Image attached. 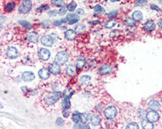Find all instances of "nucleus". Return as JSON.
I'll return each instance as SVG.
<instances>
[{
  "label": "nucleus",
  "instance_id": "de8ad7c7",
  "mask_svg": "<svg viewBox=\"0 0 162 129\" xmlns=\"http://www.w3.org/2000/svg\"><path fill=\"white\" fill-rule=\"evenodd\" d=\"M157 25L159 26V27H160L161 28V29H162V18H161V19H159V21H158V23H157Z\"/></svg>",
  "mask_w": 162,
  "mask_h": 129
},
{
  "label": "nucleus",
  "instance_id": "6e6552de",
  "mask_svg": "<svg viewBox=\"0 0 162 129\" xmlns=\"http://www.w3.org/2000/svg\"><path fill=\"white\" fill-rule=\"evenodd\" d=\"M49 71H50L52 75H59L61 73V68H60V65L58 63L54 61L49 64Z\"/></svg>",
  "mask_w": 162,
  "mask_h": 129
},
{
  "label": "nucleus",
  "instance_id": "1a4fd4ad",
  "mask_svg": "<svg viewBox=\"0 0 162 129\" xmlns=\"http://www.w3.org/2000/svg\"><path fill=\"white\" fill-rule=\"evenodd\" d=\"M5 54H6V56L8 57V58H10V59L17 58L18 55H19V53H18V50L15 48V47H13V46L8 47V48L6 49V52H5Z\"/></svg>",
  "mask_w": 162,
  "mask_h": 129
},
{
  "label": "nucleus",
  "instance_id": "49530a36",
  "mask_svg": "<svg viewBox=\"0 0 162 129\" xmlns=\"http://www.w3.org/2000/svg\"><path fill=\"white\" fill-rule=\"evenodd\" d=\"M76 13H77V15H81V14H83V13H84V10L79 8V9L76 10Z\"/></svg>",
  "mask_w": 162,
  "mask_h": 129
},
{
  "label": "nucleus",
  "instance_id": "58836bf2",
  "mask_svg": "<svg viewBox=\"0 0 162 129\" xmlns=\"http://www.w3.org/2000/svg\"><path fill=\"white\" fill-rule=\"evenodd\" d=\"M67 8H65V7H61L59 10H58V14H59V16H62V15H64L65 13L67 12Z\"/></svg>",
  "mask_w": 162,
  "mask_h": 129
},
{
  "label": "nucleus",
  "instance_id": "a211bd4d",
  "mask_svg": "<svg viewBox=\"0 0 162 129\" xmlns=\"http://www.w3.org/2000/svg\"><path fill=\"white\" fill-rule=\"evenodd\" d=\"M26 39H27L29 42H32V43H36V42L38 41L39 39V34L37 32H35V31H31L27 34V36H26Z\"/></svg>",
  "mask_w": 162,
  "mask_h": 129
},
{
  "label": "nucleus",
  "instance_id": "9b49d317",
  "mask_svg": "<svg viewBox=\"0 0 162 129\" xmlns=\"http://www.w3.org/2000/svg\"><path fill=\"white\" fill-rule=\"evenodd\" d=\"M41 43H42L44 46L51 47L54 44V39L50 35H43L42 37H41Z\"/></svg>",
  "mask_w": 162,
  "mask_h": 129
},
{
  "label": "nucleus",
  "instance_id": "72a5a7b5",
  "mask_svg": "<svg viewBox=\"0 0 162 129\" xmlns=\"http://www.w3.org/2000/svg\"><path fill=\"white\" fill-rule=\"evenodd\" d=\"M137 116L140 118L141 120L144 119V118H146V111L143 109H139L137 110Z\"/></svg>",
  "mask_w": 162,
  "mask_h": 129
},
{
  "label": "nucleus",
  "instance_id": "6ab92c4d",
  "mask_svg": "<svg viewBox=\"0 0 162 129\" xmlns=\"http://www.w3.org/2000/svg\"><path fill=\"white\" fill-rule=\"evenodd\" d=\"M85 65H86V59H85V57H82V56L78 57V58L76 59V63H75V66H76L77 70L83 69Z\"/></svg>",
  "mask_w": 162,
  "mask_h": 129
},
{
  "label": "nucleus",
  "instance_id": "c756f323",
  "mask_svg": "<svg viewBox=\"0 0 162 129\" xmlns=\"http://www.w3.org/2000/svg\"><path fill=\"white\" fill-rule=\"evenodd\" d=\"M51 4H53L56 7H63L65 2L63 0H51Z\"/></svg>",
  "mask_w": 162,
  "mask_h": 129
},
{
  "label": "nucleus",
  "instance_id": "c9c22d12",
  "mask_svg": "<svg viewBox=\"0 0 162 129\" xmlns=\"http://www.w3.org/2000/svg\"><path fill=\"white\" fill-rule=\"evenodd\" d=\"M50 9V7H49L48 4H43L41 5V6H39L37 9H36V11L37 12H41V11H44V10H48Z\"/></svg>",
  "mask_w": 162,
  "mask_h": 129
},
{
  "label": "nucleus",
  "instance_id": "ea45409f",
  "mask_svg": "<svg viewBox=\"0 0 162 129\" xmlns=\"http://www.w3.org/2000/svg\"><path fill=\"white\" fill-rule=\"evenodd\" d=\"M62 115H63V117H68L70 115V112H69V108H65L63 110V112H62Z\"/></svg>",
  "mask_w": 162,
  "mask_h": 129
},
{
  "label": "nucleus",
  "instance_id": "9d476101",
  "mask_svg": "<svg viewBox=\"0 0 162 129\" xmlns=\"http://www.w3.org/2000/svg\"><path fill=\"white\" fill-rule=\"evenodd\" d=\"M156 28L155 22L153 20H147L146 22L143 24V29L145 32H153Z\"/></svg>",
  "mask_w": 162,
  "mask_h": 129
},
{
  "label": "nucleus",
  "instance_id": "bb28decb",
  "mask_svg": "<svg viewBox=\"0 0 162 129\" xmlns=\"http://www.w3.org/2000/svg\"><path fill=\"white\" fill-rule=\"evenodd\" d=\"M72 118L74 123H79L81 122V113H79L78 111H74L72 113Z\"/></svg>",
  "mask_w": 162,
  "mask_h": 129
},
{
  "label": "nucleus",
  "instance_id": "09e8293b",
  "mask_svg": "<svg viewBox=\"0 0 162 129\" xmlns=\"http://www.w3.org/2000/svg\"><path fill=\"white\" fill-rule=\"evenodd\" d=\"M111 2H118V1H120V0H110Z\"/></svg>",
  "mask_w": 162,
  "mask_h": 129
},
{
  "label": "nucleus",
  "instance_id": "a19ab883",
  "mask_svg": "<svg viewBox=\"0 0 162 129\" xmlns=\"http://www.w3.org/2000/svg\"><path fill=\"white\" fill-rule=\"evenodd\" d=\"M146 3H147V0H138L136 5L137 6L138 5H139V6H142V5H145Z\"/></svg>",
  "mask_w": 162,
  "mask_h": 129
},
{
  "label": "nucleus",
  "instance_id": "412c9836",
  "mask_svg": "<svg viewBox=\"0 0 162 129\" xmlns=\"http://www.w3.org/2000/svg\"><path fill=\"white\" fill-rule=\"evenodd\" d=\"M66 19H67V24H68V25H73V24H75V23H76L78 20H79V17H78V15L69 14L68 16L66 17Z\"/></svg>",
  "mask_w": 162,
  "mask_h": 129
},
{
  "label": "nucleus",
  "instance_id": "4468645a",
  "mask_svg": "<svg viewBox=\"0 0 162 129\" xmlns=\"http://www.w3.org/2000/svg\"><path fill=\"white\" fill-rule=\"evenodd\" d=\"M78 83L80 84L81 86H87L91 83V76L84 74V75H81L78 79Z\"/></svg>",
  "mask_w": 162,
  "mask_h": 129
},
{
  "label": "nucleus",
  "instance_id": "39448f33",
  "mask_svg": "<svg viewBox=\"0 0 162 129\" xmlns=\"http://www.w3.org/2000/svg\"><path fill=\"white\" fill-rule=\"evenodd\" d=\"M146 119L152 123H156L160 119V114L155 110H150L146 112Z\"/></svg>",
  "mask_w": 162,
  "mask_h": 129
},
{
  "label": "nucleus",
  "instance_id": "e433bc0d",
  "mask_svg": "<svg viewBox=\"0 0 162 129\" xmlns=\"http://www.w3.org/2000/svg\"><path fill=\"white\" fill-rule=\"evenodd\" d=\"M117 14H118V11H117V10H113V11L107 13V17H108L109 19H112V18H115L117 16Z\"/></svg>",
  "mask_w": 162,
  "mask_h": 129
},
{
  "label": "nucleus",
  "instance_id": "f257e3e1",
  "mask_svg": "<svg viewBox=\"0 0 162 129\" xmlns=\"http://www.w3.org/2000/svg\"><path fill=\"white\" fill-rule=\"evenodd\" d=\"M61 96H62V93L59 91H57V90L45 92V93H43L42 97H41L43 106H45V107L53 106L57 101H59V99L61 98Z\"/></svg>",
  "mask_w": 162,
  "mask_h": 129
},
{
  "label": "nucleus",
  "instance_id": "7c9ffc66",
  "mask_svg": "<svg viewBox=\"0 0 162 129\" xmlns=\"http://www.w3.org/2000/svg\"><path fill=\"white\" fill-rule=\"evenodd\" d=\"M75 31H76L77 33H83V31H85V25L84 24H76L75 26Z\"/></svg>",
  "mask_w": 162,
  "mask_h": 129
},
{
  "label": "nucleus",
  "instance_id": "f8f14e48",
  "mask_svg": "<svg viewBox=\"0 0 162 129\" xmlns=\"http://www.w3.org/2000/svg\"><path fill=\"white\" fill-rule=\"evenodd\" d=\"M147 107L150 110H155V111H158V110L161 109V104H160V102H159L158 100L152 99V100H150V101L148 102Z\"/></svg>",
  "mask_w": 162,
  "mask_h": 129
},
{
  "label": "nucleus",
  "instance_id": "423d86ee",
  "mask_svg": "<svg viewBox=\"0 0 162 129\" xmlns=\"http://www.w3.org/2000/svg\"><path fill=\"white\" fill-rule=\"evenodd\" d=\"M113 71V67L109 63H104L98 68V73L100 75H108Z\"/></svg>",
  "mask_w": 162,
  "mask_h": 129
},
{
  "label": "nucleus",
  "instance_id": "4be33fe9",
  "mask_svg": "<svg viewBox=\"0 0 162 129\" xmlns=\"http://www.w3.org/2000/svg\"><path fill=\"white\" fill-rule=\"evenodd\" d=\"M141 126H142L143 129H153L154 128V125L152 122L148 121L147 119H142L141 120Z\"/></svg>",
  "mask_w": 162,
  "mask_h": 129
},
{
  "label": "nucleus",
  "instance_id": "b1692460",
  "mask_svg": "<svg viewBox=\"0 0 162 129\" xmlns=\"http://www.w3.org/2000/svg\"><path fill=\"white\" fill-rule=\"evenodd\" d=\"M15 8V2L14 1H8L4 5V11L5 12H11Z\"/></svg>",
  "mask_w": 162,
  "mask_h": 129
},
{
  "label": "nucleus",
  "instance_id": "4c0bfd02",
  "mask_svg": "<svg viewBox=\"0 0 162 129\" xmlns=\"http://www.w3.org/2000/svg\"><path fill=\"white\" fill-rule=\"evenodd\" d=\"M116 24V21L115 20H109V21H107V22L105 23V28H112L114 25Z\"/></svg>",
  "mask_w": 162,
  "mask_h": 129
},
{
  "label": "nucleus",
  "instance_id": "0eeeda50",
  "mask_svg": "<svg viewBox=\"0 0 162 129\" xmlns=\"http://www.w3.org/2000/svg\"><path fill=\"white\" fill-rule=\"evenodd\" d=\"M38 57L41 61H47L49 58H50V51L46 48H40L38 50Z\"/></svg>",
  "mask_w": 162,
  "mask_h": 129
},
{
  "label": "nucleus",
  "instance_id": "473e14b6",
  "mask_svg": "<svg viewBox=\"0 0 162 129\" xmlns=\"http://www.w3.org/2000/svg\"><path fill=\"white\" fill-rule=\"evenodd\" d=\"M126 128L127 129H138V128H139V125H138L136 122L132 121V122H129L126 125Z\"/></svg>",
  "mask_w": 162,
  "mask_h": 129
},
{
  "label": "nucleus",
  "instance_id": "f704fd0d",
  "mask_svg": "<svg viewBox=\"0 0 162 129\" xmlns=\"http://www.w3.org/2000/svg\"><path fill=\"white\" fill-rule=\"evenodd\" d=\"M69 96H66L63 100V103H62V105H63L64 109L65 108H70V101H69Z\"/></svg>",
  "mask_w": 162,
  "mask_h": 129
},
{
  "label": "nucleus",
  "instance_id": "a878e982",
  "mask_svg": "<svg viewBox=\"0 0 162 129\" xmlns=\"http://www.w3.org/2000/svg\"><path fill=\"white\" fill-rule=\"evenodd\" d=\"M90 113L88 112H84V113H81V123H86L90 120Z\"/></svg>",
  "mask_w": 162,
  "mask_h": 129
},
{
  "label": "nucleus",
  "instance_id": "393cba45",
  "mask_svg": "<svg viewBox=\"0 0 162 129\" xmlns=\"http://www.w3.org/2000/svg\"><path fill=\"white\" fill-rule=\"evenodd\" d=\"M124 23L128 27H134L135 26V20L132 17H126L124 20Z\"/></svg>",
  "mask_w": 162,
  "mask_h": 129
},
{
  "label": "nucleus",
  "instance_id": "ddd939ff",
  "mask_svg": "<svg viewBox=\"0 0 162 129\" xmlns=\"http://www.w3.org/2000/svg\"><path fill=\"white\" fill-rule=\"evenodd\" d=\"M21 78L25 82H30V81H33L35 79V74L31 71H24L21 75Z\"/></svg>",
  "mask_w": 162,
  "mask_h": 129
},
{
  "label": "nucleus",
  "instance_id": "37998d69",
  "mask_svg": "<svg viewBox=\"0 0 162 129\" xmlns=\"http://www.w3.org/2000/svg\"><path fill=\"white\" fill-rule=\"evenodd\" d=\"M150 8H151V9H153V10H156V11H159V12L161 11V9L159 8L158 6H156V5H154V4L150 5Z\"/></svg>",
  "mask_w": 162,
  "mask_h": 129
},
{
  "label": "nucleus",
  "instance_id": "2eb2a0df",
  "mask_svg": "<svg viewBox=\"0 0 162 129\" xmlns=\"http://www.w3.org/2000/svg\"><path fill=\"white\" fill-rule=\"evenodd\" d=\"M38 75L41 80H47L50 77V71H49V69H47V68L43 67L38 71Z\"/></svg>",
  "mask_w": 162,
  "mask_h": 129
},
{
  "label": "nucleus",
  "instance_id": "7ed1b4c3",
  "mask_svg": "<svg viewBox=\"0 0 162 129\" xmlns=\"http://www.w3.org/2000/svg\"><path fill=\"white\" fill-rule=\"evenodd\" d=\"M68 60H69V54L67 51L57 52V54L55 55V58H54V61H55L56 63H58L59 65L66 64Z\"/></svg>",
  "mask_w": 162,
  "mask_h": 129
},
{
  "label": "nucleus",
  "instance_id": "79ce46f5",
  "mask_svg": "<svg viewBox=\"0 0 162 129\" xmlns=\"http://www.w3.org/2000/svg\"><path fill=\"white\" fill-rule=\"evenodd\" d=\"M56 124H57V125H59V126H62V125L64 124V122H63V120H62L61 118H57Z\"/></svg>",
  "mask_w": 162,
  "mask_h": 129
},
{
  "label": "nucleus",
  "instance_id": "3c124183",
  "mask_svg": "<svg viewBox=\"0 0 162 129\" xmlns=\"http://www.w3.org/2000/svg\"><path fill=\"white\" fill-rule=\"evenodd\" d=\"M161 102H162V97H161Z\"/></svg>",
  "mask_w": 162,
  "mask_h": 129
},
{
  "label": "nucleus",
  "instance_id": "c03bdc74",
  "mask_svg": "<svg viewBox=\"0 0 162 129\" xmlns=\"http://www.w3.org/2000/svg\"><path fill=\"white\" fill-rule=\"evenodd\" d=\"M49 16H55L56 14H58V11H56V10H52V11H49L48 12Z\"/></svg>",
  "mask_w": 162,
  "mask_h": 129
},
{
  "label": "nucleus",
  "instance_id": "c85d7f7f",
  "mask_svg": "<svg viewBox=\"0 0 162 129\" xmlns=\"http://www.w3.org/2000/svg\"><path fill=\"white\" fill-rule=\"evenodd\" d=\"M93 9H94V12H95L96 14H98V15H101V14H103V13H104V9H103V7L101 6V5H99V4L95 5Z\"/></svg>",
  "mask_w": 162,
  "mask_h": 129
},
{
  "label": "nucleus",
  "instance_id": "aec40b11",
  "mask_svg": "<svg viewBox=\"0 0 162 129\" xmlns=\"http://www.w3.org/2000/svg\"><path fill=\"white\" fill-rule=\"evenodd\" d=\"M89 122L93 126H97V125H99L101 123V116L99 114H93V115H91Z\"/></svg>",
  "mask_w": 162,
  "mask_h": 129
},
{
  "label": "nucleus",
  "instance_id": "f3484780",
  "mask_svg": "<svg viewBox=\"0 0 162 129\" xmlns=\"http://www.w3.org/2000/svg\"><path fill=\"white\" fill-rule=\"evenodd\" d=\"M65 72H66V74L70 76V77H73V76H75L76 75V73H77V68L75 65H73V64H69V65H67V67L65 68Z\"/></svg>",
  "mask_w": 162,
  "mask_h": 129
},
{
  "label": "nucleus",
  "instance_id": "2f4dec72",
  "mask_svg": "<svg viewBox=\"0 0 162 129\" xmlns=\"http://www.w3.org/2000/svg\"><path fill=\"white\" fill-rule=\"evenodd\" d=\"M76 7H77V3L75 1H71L68 5H67V9H68L70 12L74 11V10L76 9Z\"/></svg>",
  "mask_w": 162,
  "mask_h": 129
},
{
  "label": "nucleus",
  "instance_id": "f03ea898",
  "mask_svg": "<svg viewBox=\"0 0 162 129\" xmlns=\"http://www.w3.org/2000/svg\"><path fill=\"white\" fill-rule=\"evenodd\" d=\"M103 115L106 119L113 120L118 115V109H117L115 105H109V106H107L106 108L103 109Z\"/></svg>",
  "mask_w": 162,
  "mask_h": 129
},
{
  "label": "nucleus",
  "instance_id": "5701e85b",
  "mask_svg": "<svg viewBox=\"0 0 162 129\" xmlns=\"http://www.w3.org/2000/svg\"><path fill=\"white\" fill-rule=\"evenodd\" d=\"M132 18L135 21H137V22H140V21H142V19H143L142 12L139 11V10H136V11H134V12L132 13Z\"/></svg>",
  "mask_w": 162,
  "mask_h": 129
},
{
  "label": "nucleus",
  "instance_id": "20e7f679",
  "mask_svg": "<svg viewBox=\"0 0 162 129\" xmlns=\"http://www.w3.org/2000/svg\"><path fill=\"white\" fill-rule=\"evenodd\" d=\"M32 8V1L31 0H23L21 4L18 7V12L20 14H27Z\"/></svg>",
  "mask_w": 162,
  "mask_h": 129
},
{
  "label": "nucleus",
  "instance_id": "a18cd8bd",
  "mask_svg": "<svg viewBox=\"0 0 162 129\" xmlns=\"http://www.w3.org/2000/svg\"><path fill=\"white\" fill-rule=\"evenodd\" d=\"M100 21L99 20H95V21H89V24L90 25H95V24H99Z\"/></svg>",
  "mask_w": 162,
  "mask_h": 129
},
{
  "label": "nucleus",
  "instance_id": "cd10ccee",
  "mask_svg": "<svg viewBox=\"0 0 162 129\" xmlns=\"http://www.w3.org/2000/svg\"><path fill=\"white\" fill-rule=\"evenodd\" d=\"M18 23H19L20 25H22L24 28H26V29H28V30L32 28V25H31V23H30V22H28V21H25V20H19V21H18Z\"/></svg>",
  "mask_w": 162,
  "mask_h": 129
},
{
  "label": "nucleus",
  "instance_id": "dca6fc26",
  "mask_svg": "<svg viewBox=\"0 0 162 129\" xmlns=\"http://www.w3.org/2000/svg\"><path fill=\"white\" fill-rule=\"evenodd\" d=\"M64 36L68 41H73V40H75V38H76L77 32L73 29H67L66 31H65Z\"/></svg>",
  "mask_w": 162,
  "mask_h": 129
},
{
  "label": "nucleus",
  "instance_id": "8fccbe9b",
  "mask_svg": "<svg viewBox=\"0 0 162 129\" xmlns=\"http://www.w3.org/2000/svg\"><path fill=\"white\" fill-rule=\"evenodd\" d=\"M37 1H42V0H37Z\"/></svg>",
  "mask_w": 162,
  "mask_h": 129
}]
</instances>
